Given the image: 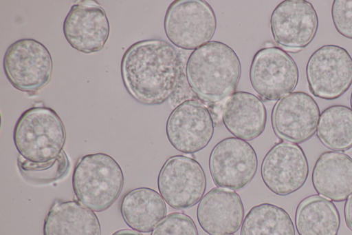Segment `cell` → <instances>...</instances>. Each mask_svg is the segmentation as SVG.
Segmentation results:
<instances>
[{
    "label": "cell",
    "mask_w": 352,
    "mask_h": 235,
    "mask_svg": "<svg viewBox=\"0 0 352 235\" xmlns=\"http://www.w3.org/2000/svg\"><path fill=\"white\" fill-rule=\"evenodd\" d=\"M299 235H338L340 216L335 204L321 195L303 198L295 213Z\"/></svg>",
    "instance_id": "obj_21"
},
{
    "label": "cell",
    "mask_w": 352,
    "mask_h": 235,
    "mask_svg": "<svg viewBox=\"0 0 352 235\" xmlns=\"http://www.w3.org/2000/svg\"><path fill=\"white\" fill-rule=\"evenodd\" d=\"M164 198L155 190L138 187L126 193L120 203V212L126 224L137 232L153 231L166 214Z\"/></svg>",
    "instance_id": "obj_20"
},
{
    "label": "cell",
    "mask_w": 352,
    "mask_h": 235,
    "mask_svg": "<svg viewBox=\"0 0 352 235\" xmlns=\"http://www.w3.org/2000/svg\"><path fill=\"white\" fill-rule=\"evenodd\" d=\"M222 121L226 128L236 138L252 141L264 131L267 111L263 101L252 93L239 91L224 103Z\"/></svg>",
    "instance_id": "obj_17"
},
{
    "label": "cell",
    "mask_w": 352,
    "mask_h": 235,
    "mask_svg": "<svg viewBox=\"0 0 352 235\" xmlns=\"http://www.w3.org/2000/svg\"><path fill=\"white\" fill-rule=\"evenodd\" d=\"M261 175L265 185L274 194L287 196L300 189L309 175L306 155L298 144L281 141L264 156Z\"/></svg>",
    "instance_id": "obj_11"
},
{
    "label": "cell",
    "mask_w": 352,
    "mask_h": 235,
    "mask_svg": "<svg viewBox=\"0 0 352 235\" xmlns=\"http://www.w3.org/2000/svg\"><path fill=\"white\" fill-rule=\"evenodd\" d=\"M344 215L346 225L352 231V194L346 198L344 203Z\"/></svg>",
    "instance_id": "obj_27"
},
{
    "label": "cell",
    "mask_w": 352,
    "mask_h": 235,
    "mask_svg": "<svg viewBox=\"0 0 352 235\" xmlns=\"http://www.w3.org/2000/svg\"><path fill=\"white\" fill-rule=\"evenodd\" d=\"M64 36L75 50L91 54L102 50L110 33L104 10L96 1H80L66 15L63 26Z\"/></svg>",
    "instance_id": "obj_15"
},
{
    "label": "cell",
    "mask_w": 352,
    "mask_h": 235,
    "mask_svg": "<svg viewBox=\"0 0 352 235\" xmlns=\"http://www.w3.org/2000/svg\"><path fill=\"white\" fill-rule=\"evenodd\" d=\"M208 165L217 186L239 190L254 177L258 168V158L254 147L248 142L236 137H228L212 148Z\"/></svg>",
    "instance_id": "obj_10"
},
{
    "label": "cell",
    "mask_w": 352,
    "mask_h": 235,
    "mask_svg": "<svg viewBox=\"0 0 352 235\" xmlns=\"http://www.w3.org/2000/svg\"><path fill=\"white\" fill-rule=\"evenodd\" d=\"M65 139L60 116L44 105L33 106L23 112L13 130V141L20 156L36 163L56 159L63 151Z\"/></svg>",
    "instance_id": "obj_3"
},
{
    "label": "cell",
    "mask_w": 352,
    "mask_h": 235,
    "mask_svg": "<svg viewBox=\"0 0 352 235\" xmlns=\"http://www.w3.org/2000/svg\"><path fill=\"white\" fill-rule=\"evenodd\" d=\"M3 67L14 88L34 94L50 81L53 61L50 51L42 43L33 39H21L7 48Z\"/></svg>",
    "instance_id": "obj_6"
},
{
    "label": "cell",
    "mask_w": 352,
    "mask_h": 235,
    "mask_svg": "<svg viewBox=\"0 0 352 235\" xmlns=\"http://www.w3.org/2000/svg\"><path fill=\"white\" fill-rule=\"evenodd\" d=\"M121 75L129 94L148 105L166 101L177 90L182 75V62L177 50L159 39L132 44L121 61Z\"/></svg>",
    "instance_id": "obj_1"
},
{
    "label": "cell",
    "mask_w": 352,
    "mask_h": 235,
    "mask_svg": "<svg viewBox=\"0 0 352 235\" xmlns=\"http://www.w3.org/2000/svg\"><path fill=\"white\" fill-rule=\"evenodd\" d=\"M244 218V207L234 191L214 187L200 200L197 218L209 235H230L237 232Z\"/></svg>",
    "instance_id": "obj_16"
},
{
    "label": "cell",
    "mask_w": 352,
    "mask_h": 235,
    "mask_svg": "<svg viewBox=\"0 0 352 235\" xmlns=\"http://www.w3.org/2000/svg\"><path fill=\"white\" fill-rule=\"evenodd\" d=\"M351 108H352V92H351Z\"/></svg>",
    "instance_id": "obj_29"
},
{
    "label": "cell",
    "mask_w": 352,
    "mask_h": 235,
    "mask_svg": "<svg viewBox=\"0 0 352 235\" xmlns=\"http://www.w3.org/2000/svg\"><path fill=\"white\" fill-rule=\"evenodd\" d=\"M214 130L209 110L201 103L188 99L170 112L166 133L171 145L184 154H193L205 148Z\"/></svg>",
    "instance_id": "obj_13"
},
{
    "label": "cell",
    "mask_w": 352,
    "mask_h": 235,
    "mask_svg": "<svg viewBox=\"0 0 352 235\" xmlns=\"http://www.w3.org/2000/svg\"><path fill=\"white\" fill-rule=\"evenodd\" d=\"M157 188L168 205L176 210H184L200 201L206 189V176L197 160L175 155L168 158L161 167Z\"/></svg>",
    "instance_id": "obj_9"
},
{
    "label": "cell",
    "mask_w": 352,
    "mask_h": 235,
    "mask_svg": "<svg viewBox=\"0 0 352 235\" xmlns=\"http://www.w3.org/2000/svg\"><path fill=\"white\" fill-rule=\"evenodd\" d=\"M112 235H142V234L138 233V232L133 231L131 229H120V230H118V231L114 232Z\"/></svg>",
    "instance_id": "obj_28"
},
{
    "label": "cell",
    "mask_w": 352,
    "mask_h": 235,
    "mask_svg": "<svg viewBox=\"0 0 352 235\" xmlns=\"http://www.w3.org/2000/svg\"><path fill=\"white\" fill-rule=\"evenodd\" d=\"M164 29L177 48L195 50L210 42L217 29L211 6L203 0H176L167 8Z\"/></svg>",
    "instance_id": "obj_5"
},
{
    "label": "cell",
    "mask_w": 352,
    "mask_h": 235,
    "mask_svg": "<svg viewBox=\"0 0 352 235\" xmlns=\"http://www.w3.org/2000/svg\"><path fill=\"white\" fill-rule=\"evenodd\" d=\"M241 235H295L289 214L282 207L264 203L252 207L243 221Z\"/></svg>",
    "instance_id": "obj_23"
},
{
    "label": "cell",
    "mask_w": 352,
    "mask_h": 235,
    "mask_svg": "<svg viewBox=\"0 0 352 235\" xmlns=\"http://www.w3.org/2000/svg\"><path fill=\"white\" fill-rule=\"evenodd\" d=\"M331 18L338 32L352 39V0H334Z\"/></svg>",
    "instance_id": "obj_26"
},
{
    "label": "cell",
    "mask_w": 352,
    "mask_h": 235,
    "mask_svg": "<svg viewBox=\"0 0 352 235\" xmlns=\"http://www.w3.org/2000/svg\"><path fill=\"white\" fill-rule=\"evenodd\" d=\"M241 74V61L235 51L218 41L193 50L186 64V77L191 90L201 99L212 103L230 96Z\"/></svg>",
    "instance_id": "obj_2"
},
{
    "label": "cell",
    "mask_w": 352,
    "mask_h": 235,
    "mask_svg": "<svg viewBox=\"0 0 352 235\" xmlns=\"http://www.w3.org/2000/svg\"><path fill=\"white\" fill-rule=\"evenodd\" d=\"M17 163L21 174L25 177L38 182L60 178L64 175L69 166V161L64 151L56 159L51 162L36 163L28 161L19 156Z\"/></svg>",
    "instance_id": "obj_24"
},
{
    "label": "cell",
    "mask_w": 352,
    "mask_h": 235,
    "mask_svg": "<svg viewBox=\"0 0 352 235\" xmlns=\"http://www.w3.org/2000/svg\"><path fill=\"white\" fill-rule=\"evenodd\" d=\"M299 78L293 58L276 46H266L254 54L250 80L253 89L267 101H277L292 93Z\"/></svg>",
    "instance_id": "obj_8"
},
{
    "label": "cell",
    "mask_w": 352,
    "mask_h": 235,
    "mask_svg": "<svg viewBox=\"0 0 352 235\" xmlns=\"http://www.w3.org/2000/svg\"><path fill=\"white\" fill-rule=\"evenodd\" d=\"M317 137L327 148L344 152L352 147V109L333 105L320 114Z\"/></svg>",
    "instance_id": "obj_22"
},
{
    "label": "cell",
    "mask_w": 352,
    "mask_h": 235,
    "mask_svg": "<svg viewBox=\"0 0 352 235\" xmlns=\"http://www.w3.org/2000/svg\"><path fill=\"white\" fill-rule=\"evenodd\" d=\"M306 76L314 96L325 100L336 99L352 84V57L341 46H321L309 58Z\"/></svg>",
    "instance_id": "obj_7"
},
{
    "label": "cell",
    "mask_w": 352,
    "mask_h": 235,
    "mask_svg": "<svg viewBox=\"0 0 352 235\" xmlns=\"http://www.w3.org/2000/svg\"><path fill=\"white\" fill-rule=\"evenodd\" d=\"M270 28L276 44L288 52L296 53L314 39L318 28V17L310 2L285 0L273 10Z\"/></svg>",
    "instance_id": "obj_12"
},
{
    "label": "cell",
    "mask_w": 352,
    "mask_h": 235,
    "mask_svg": "<svg viewBox=\"0 0 352 235\" xmlns=\"http://www.w3.org/2000/svg\"><path fill=\"white\" fill-rule=\"evenodd\" d=\"M311 181L320 195L336 202L345 201L352 194V159L336 151L322 153L314 166Z\"/></svg>",
    "instance_id": "obj_18"
},
{
    "label": "cell",
    "mask_w": 352,
    "mask_h": 235,
    "mask_svg": "<svg viewBox=\"0 0 352 235\" xmlns=\"http://www.w3.org/2000/svg\"><path fill=\"white\" fill-rule=\"evenodd\" d=\"M230 235H234V234H230Z\"/></svg>",
    "instance_id": "obj_30"
},
{
    "label": "cell",
    "mask_w": 352,
    "mask_h": 235,
    "mask_svg": "<svg viewBox=\"0 0 352 235\" xmlns=\"http://www.w3.org/2000/svg\"><path fill=\"white\" fill-rule=\"evenodd\" d=\"M320 116L319 107L312 96L304 92H294L274 105L272 126L280 139L299 144L314 135Z\"/></svg>",
    "instance_id": "obj_14"
},
{
    "label": "cell",
    "mask_w": 352,
    "mask_h": 235,
    "mask_svg": "<svg viewBox=\"0 0 352 235\" xmlns=\"http://www.w3.org/2000/svg\"><path fill=\"white\" fill-rule=\"evenodd\" d=\"M151 235H199V233L189 216L182 212H173L165 216Z\"/></svg>",
    "instance_id": "obj_25"
},
{
    "label": "cell",
    "mask_w": 352,
    "mask_h": 235,
    "mask_svg": "<svg viewBox=\"0 0 352 235\" xmlns=\"http://www.w3.org/2000/svg\"><path fill=\"white\" fill-rule=\"evenodd\" d=\"M124 174L118 163L104 153L79 159L72 175V187L79 203L93 212L107 210L118 198Z\"/></svg>",
    "instance_id": "obj_4"
},
{
    "label": "cell",
    "mask_w": 352,
    "mask_h": 235,
    "mask_svg": "<svg viewBox=\"0 0 352 235\" xmlns=\"http://www.w3.org/2000/svg\"><path fill=\"white\" fill-rule=\"evenodd\" d=\"M99 219L76 201H56L47 214L43 235H100Z\"/></svg>",
    "instance_id": "obj_19"
}]
</instances>
